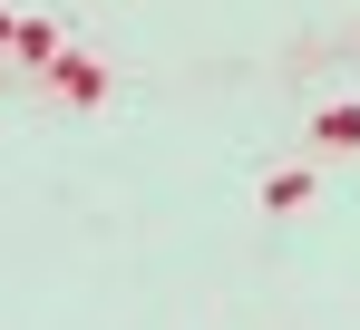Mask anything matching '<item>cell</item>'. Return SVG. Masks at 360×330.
<instances>
[{"label":"cell","mask_w":360,"mask_h":330,"mask_svg":"<svg viewBox=\"0 0 360 330\" xmlns=\"http://www.w3.org/2000/svg\"><path fill=\"white\" fill-rule=\"evenodd\" d=\"M311 126H321V146H360V107H321Z\"/></svg>","instance_id":"2"},{"label":"cell","mask_w":360,"mask_h":330,"mask_svg":"<svg viewBox=\"0 0 360 330\" xmlns=\"http://www.w3.org/2000/svg\"><path fill=\"white\" fill-rule=\"evenodd\" d=\"M311 194H321V175H311V165H283V175H263V204H273V214H302Z\"/></svg>","instance_id":"1"}]
</instances>
